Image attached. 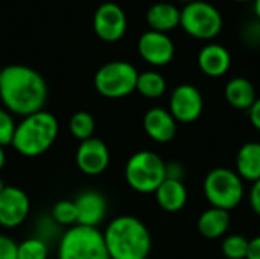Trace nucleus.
Masks as SVG:
<instances>
[{
  "mask_svg": "<svg viewBox=\"0 0 260 259\" xmlns=\"http://www.w3.org/2000/svg\"><path fill=\"white\" fill-rule=\"evenodd\" d=\"M47 84L32 67L12 64L2 69L0 99L11 114L29 116L41 111L47 101Z\"/></svg>",
  "mask_w": 260,
  "mask_h": 259,
  "instance_id": "f257e3e1",
  "label": "nucleus"
},
{
  "mask_svg": "<svg viewBox=\"0 0 260 259\" xmlns=\"http://www.w3.org/2000/svg\"><path fill=\"white\" fill-rule=\"evenodd\" d=\"M102 234L110 259H148L151 253L149 229L133 215H120L111 220Z\"/></svg>",
  "mask_w": 260,
  "mask_h": 259,
  "instance_id": "f03ea898",
  "label": "nucleus"
},
{
  "mask_svg": "<svg viewBox=\"0 0 260 259\" xmlns=\"http://www.w3.org/2000/svg\"><path fill=\"white\" fill-rule=\"evenodd\" d=\"M58 130L59 125L56 118L52 113L41 110L24 116L21 122L17 124L11 145L24 157H37L53 145Z\"/></svg>",
  "mask_w": 260,
  "mask_h": 259,
  "instance_id": "7ed1b4c3",
  "label": "nucleus"
},
{
  "mask_svg": "<svg viewBox=\"0 0 260 259\" xmlns=\"http://www.w3.org/2000/svg\"><path fill=\"white\" fill-rule=\"evenodd\" d=\"M125 180L140 194H152L166 180V163L152 151L133 154L125 166Z\"/></svg>",
  "mask_w": 260,
  "mask_h": 259,
  "instance_id": "20e7f679",
  "label": "nucleus"
},
{
  "mask_svg": "<svg viewBox=\"0 0 260 259\" xmlns=\"http://www.w3.org/2000/svg\"><path fill=\"white\" fill-rule=\"evenodd\" d=\"M58 259H110L104 234L98 227L75 224L61 237Z\"/></svg>",
  "mask_w": 260,
  "mask_h": 259,
  "instance_id": "39448f33",
  "label": "nucleus"
},
{
  "mask_svg": "<svg viewBox=\"0 0 260 259\" xmlns=\"http://www.w3.org/2000/svg\"><path fill=\"white\" fill-rule=\"evenodd\" d=\"M204 195L212 208L230 212L238 208L245 195L244 180L236 171L229 168H215L204 179Z\"/></svg>",
  "mask_w": 260,
  "mask_h": 259,
  "instance_id": "423d86ee",
  "label": "nucleus"
},
{
  "mask_svg": "<svg viewBox=\"0 0 260 259\" xmlns=\"http://www.w3.org/2000/svg\"><path fill=\"white\" fill-rule=\"evenodd\" d=\"M139 72L128 61H110L98 69L94 75V89L108 99H120L136 92Z\"/></svg>",
  "mask_w": 260,
  "mask_h": 259,
  "instance_id": "0eeeda50",
  "label": "nucleus"
},
{
  "mask_svg": "<svg viewBox=\"0 0 260 259\" xmlns=\"http://www.w3.org/2000/svg\"><path fill=\"white\" fill-rule=\"evenodd\" d=\"M222 15L216 6L204 0L186 3L181 9L180 26L197 40H213L222 29Z\"/></svg>",
  "mask_w": 260,
  "mask_h": 259,
  "instance_id": "6e6552de",
  "label": "nucleus"
},
{
  "mask_svg": "<svg viewBox=\"0 0 260 259\" xmlns=\"http://www.w3.org/2000/svg\"><path fill=\"white\" fill-rule=\"evenodd\" d=\"M128 20L125 11L113 2L102 3L98 6L93 15V31L94 34L107 43L119 41L126 32Z\"/></svg>",
  "mask_w": 260,
  "mask_h": 259,
  "instance_id": "1a4fd4ad",
  "label": "nucleus"
},
{
  "mask_svg": "<svg viewBox=\"0 0 260 259\" xmlns=\"http://www.w3.org/2000/svg\"><path fill=\"white\" fill-rule=\"evenodd\" d=\"M204 108V99L201 92L192 84H181L175 87L169 99V111L177 122L192 124L195 122Z\"/></svg>",
  "mask_w": 260,
  "mask_h": 259,
  "instance_id": "9d476101",
  "label": "nucleus"
},
{
  "mask_svg": "<svg viewBox=\"0 0 260 259\" xmlns=\"http://www.w3.org/2000/svg\"><path fill=\"white\" fill-rule=\"evenodd\" d=\"M137 50L143 58V61H146L154 67H161L169 64L175 55V46L171 37L168 34L155 32L151 29L140 35L137 43Z\"/></svg>",
  "mask_w": 260,
  "mask_h": 259,
  "instance_id": "9b49d317",
  "label": "nucleus"
},
{
  "mask_svg": "<svg viewBox=\"0 0 260 259\" xmlns=\"http://www.w3.org/2000/svg\"><path fill=\"white\" fill-rule=\"evenodd\" d=\"M30 211L27 194L17 186H6L0 192V226L14 229L24 223Z\"/></svg>",
  "mask_w": 260,
  "mask_h": 259,
  "instance_id": "f8f14e48",
  "label": "nucleus"
},
{
  "mask_svg": "<svg viewBox=\"0 0 260 259\" xmlns=\"http://www.w3.org/2000/svg\"><path fill=\"white\" fill-rule=\"evenodd\" d=\"M76 165L85 176H99L110 165V150L104 140L90 137L82 140L76 151Z\"/></svg>",
  "mask_w": 260,
  "mask_h": 259,
  "instance_id": "ddd939ff",
  "label": "nucleus"
},
{
  "mask_svg": "<svg viewBox=\"0 0 260 259\" xmlns=\"http://www.w3.org/2000/svg\"><path fill=\"white\" fill-rule=\"evenodd\" d=\"M76 208V224L98 227L107 215V200L98 191H85L73 202Z\"/></svg>",
  "mask_w": 260,
  "mask_h": 259,
  "instance_id": "4468645a",
  "label": "nucleus"
},
{
  "mask_svg": "<svg viewBox=\"0 0 260 259\" xmlns=\"http://www.w3.org/2000/svg\"><path fill=\"white\" fill-rule=\"evenodd\" d=\"M143 128L149 139L158 143H168L175 137L177 121L169 110L161 107L149 108L143 116Z\"/></svg>",
  "mask_w": 260,
  "mask_h": 259,
  "instance_id": "2eb2a0df",
  "label": "nucleus"
},
{
  "mask_svg": "<svg viewBox=\"0 0 260 259\" xmlns=\"http://www.w3.org/2000/svg\"><path fill=\"white\" fill-rule=\"evenodd\" d=\"M230 66H232V55L229 49H225L221 44L216 43L206 44L198 53V67L204 75L210 78H219L225 75Z\"/></svg>",
  "mask_w": 260,
  "mask_h": 259,
  "instance_id": "dca6fc26",
  "label": "nucleus"
},
{
  "mask_svg": "<svg viewBox=\"0 0 260 259\" xmlns=\"http://www.w3.org/2000/svg\"><path fill=\"white\" fill-rule=\"evenodd\" d=\"M154 194H155V200L158 206L165 212H171V214L180 212L186 206L187 197H189L184 183L180 180H171V179H166Z\"/></svg>",
  "mask_w": 260,
  "mask_h": 259,
  "instance_id": "f3484780",
  "label": "nucleus"
},
{
  "mask_svg": "<svg viewBox=\"0 0 260 259\" xmlns=\"http://www.w3.org/2000/svg\"><path fill=\"white\" fill-rule=\"evenodd\" d=\"M180 15L181 9H178L172 3L160 2L152 5L146 12V23L149 24L151 31L155 32H169L180 26Z\"/></svg>",
  "mask_w": 260,
  "mask_h": 259,
  "instance_id": "a211bd4d",
  "label": "nucleus"
},
{
  "mask_svg": "<svg viewBox=\"0 0 260 259\" xmlns=\"http://www.w3.org/2000/svg\"><path fill=\"white\" fill-rule=\"evenodd\" d=\"M197 227L201 237L207 240L221 238L230 227V212L218 208H210L200 215Z\"/></svg>",
  "mask_w": 260,
  "mask_h": 259,
  "instance_id": "6ab92c4d",
  "label": "nucleus"
},
{
  "mask_svg": "<svg viewBox=\"0 0 260 259\" xmlns=\"http://www.w3.org/2000/svg\"><path fill=\"white\" fill-rule=\"evenodd\" d=\"M236 172L242 180H260V142H248L241 147L236 156Z\"/></svg>",
  "mask_w": 260,
  "mask_h": 259,
  "instance_id": "aec40b11",
  "label": "nucleus"
},
{
  "mask_svg": "<svg viewBox=\"0 0 260 259\" xmlns=\"http://www.w3.org/2000/svg\"><path fill=\"white\" fill-rule=\"evenodd\" d=\"M224 93L227 102L238 110H250V107L257 99L253 82L244 76H236L230 79L225 85Z\"/></svg>",
  "mask_w": 260,
  "mask_h": 259,
  "instance_id": "412c9836",
  "label": "nucleus"
},
{
  "mask_svg": "<svg viewBox=\"0 0 260 259\" xmlns=\"http://www.w3.org/2000/svg\"><path fill=\"white\" fill-rule=\"evenodd\" d=\"M136 90L148 99H157L166 92V79L161 73L155 70L142 72L139 73Z\"/></svg>",
  "mask_w": 260,
  "mask_h": 259,
  "instance_id": "4be33fe9",
  "label": "nucleus"
},
{
  "mask_svg": "<svg viewBox=\"0 0 260 259\" xmlns=\"http://www.w3.org/2000/svg\"><path fill=\"white\" fill-rule=\"evenodd\" d=\"M69 130L72 133V136H75L78 140H87L90 137H93L94 130H96V122L94 118L88 113V111H76L70 121H69Z\"/></svg>",
  "mask_w": 260,
  "mask_h": 259,
  "instance_id": "5701e85b",
  "label": "nucleus"
},
{
  "mask_svg": "<svg viewBox=\"0 0 260 259\" xmlns=\"http://www.w3.org/2000/svg\"><path fill=\"white\" fill-rule=\"evenodd\" d=\"M250 240L244 235H229L221 246V250L227 259H247Z\"/></svg>",
  "mask_w": 260,
  "mask_h": 259,
  "instance_id": "b1692460",
  "label": "nucleus"
},
{
  "mask_svg": "<svg viewBox=\"0 0 260 259\" xmlns=\"http://www.w3.org/2000/svg\"><path fill=\"white\" fill-rule=\"evenodd\" d=\"M47 244L40 238H27L17 249V259H47Z\"/></svg>",
  "mask_w": 260,
  "mask_h": 259,
  "instance_id": "393cba45",
  "label": "nucleus"
},
{
  "mask_svg": "<svg viewBox=\"0 0 260 259\" xmlns=\"http://www.w3.org/2000/svg\"><path fill=\"white\" fill-rule=\"evenodd\" d=\"M52 218L55 223H58L61 226H67V227L75 226L76 224L75 203L70 200H61V202L55 203V206L52 208Z\"/></svg>",
  "mask_w": 260,
  "mask_h": 259,
  "instance_id": "a878e982",
  "label": "nucleus"
},
{
  "mask_svg": "<svg viewBox=\"0 0 260 259\" xmlns=\"http://www.w3.org/2000/svg\"><path fill=\"white\" fill-rule=\"evenodd\" d=\"M15 127L17 124L14 121V114H11L6 108H0V145L3 148L12 143Z\"/></svg>",
  "mask_w": 260,
  "mask_h": 259,
  "instance_id": "bb28decb",
  "label": "nucleus"
},
{
  "mask_svg": "<svg viewBox=\"0 0 260 259\" xmlns=\"http://www.w3.org/2000/svg\"><path fill=\"white\" fill-rule=\"evenodd\" d=\"M17 249L18 244L12 238L0 235V259H17Z\"/></svg>",
  "mask_w": 260,
  "mask_h": 259,
  "instance_id": "cd10ccee",
  "label": "nucleus"
},
{
  "mask_svg": "<svg viewBox=\"0 0 260 259\" xmlns=\"http://www.w3.org/2000/svg\"><path fill=\"white\" fill-rule=\"evenodd\" d=\"M184 166L180 163V162H171V163H166V179H171V180H180L183 182L184 179Z\"/></svg>",
  "mask_w": 260,
  "mask_h": 259,
  "instance_id": "c85d7f7f",
  "label": "nucleus"
},
{
  "mask_svg": "<svg viewBox=\"0 0 260 259\" xmlns=\"http://www.w3.org/2000/svg\"><path fill=\"white\" fill-rule=\"evenodd\" d=\"M250 205L253 211L260 217V180L254 182L250 191Z\"/></svg>",
  "mask_w": 260,
  "mask_h": 259,
  "instance_id": "c756f323",
  "label": "nucleus"
},
{
  "mask_svg": "<svg viewBox=\"0 0 260 259\" xmlns=\"http://www.w3.org/2000/svg\"><path fill=\"white\" fill-rule=\"evenodd\" d=\"M248 116H250V122L253 124V127L260 131V98L254 101V104L250 107L248 110Z\"/></svg>",
  "mask_w": 260,
  "mask_h": 259,
  "instance_id": "7c9ffc66",
  "label": "nucleus"
},
{
  "mask_svg": "<svg viewBox=\"0 0 260 259\" xmlns=\"http://www.w3.org/2000/svg\"><path fill=\"white\" fill-rule=\"evenodd\" d=\"M247 259H260V237H256V238L250 240V247H248Z\"/></svg>",
  "mask_w": 260,
  "mask_h": 259,
  "instance_id": "2f4dec72",
  "label": "nucleus"
},
{
  "mask_svg": "<svg viewBox=\"0 0 260 259\" xmlns=\"http://www.w3.org/2000/svg\"><path fill=\"white\" fill-rule=\"evenodd\" d=\"M5 163H6V154H5V150H3V147L0 145V171L3 169Z\"/></svg>",
  "mask_w": 260,
  "mask_h": 259,
  "instance_id": "473e14b6",
  "label": "nucleus"
},
{
  "mask_svg": "<svg viewBox=\"0 0 260 259\" xmlns=\"http://www.w3.org/2000/svg\"><path fill=\"white\" fill-rule=\"evenodd\" d=\"M254 14L260 23V0H254Z\"/></svg>",
  "mask_w": 260,
  "mask_h": 259,
  "instance_id": "72a5a7b5",
  "label": "nucleus"
},
{
  "mask_svg": "<svg viewBox=\"0 0 260 259\" xmlns=\"http://www.w3.org/2000/svg\"><path fill=\"white\" fill-rule=\"evenodd\" d=\"M5 188H6V185H5V182L2 180V177H0V192H3Z\"/></svg>",
  "mask_w": 260,
  "mask_h": 259,
  "instance_id": "f704fd0d",
  "label": "nucleus"
},
{
  "mask_svg": "<svg viewBox=\"0 0 260 259\" xmlns=\"http://www.w3.org/2000/svg\"><path fill=\"white\" fill-rule=\"evenodd\" d=\"M232 2H238V3H247V2H254V0H232Z\"/></svg>",
  "mask_w": 260,
  "mask_h": 259,
  "instance_id": "c9c22d12",
  "label": "nucleus"
},
{
  "mask_svg": "<svg viewBox=\"0 0 260 259\" xmlns=\"http://www.w3.org/2000/svg\"><path fill=\"white\" fill-rule=\"evenodd\" d=\"M178 2H183V3H190V2H193V0H178Z\"/></svg>",
  "mask_w": 260,
  "mask_h": 259,
  "instance_id": "e433bc0d",
  "label": "nucleus"
},
{
  "mask_svg": "<svg viewBox=\"0 0 260 259\" xmlns=\"http://www.w3.org/2000/svg\"><path fill=\"white\" fill-rule=\"evenodd\" d=\"M2 69H3V67H0V75H2Z\"/></svg>",
  "mask_w": 260,
  "mask_h": 259,
  "instance_id": "4c0bfd02",
  "label": "nucleus"
}]
</instances>
